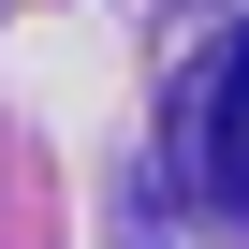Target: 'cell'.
I'll list each match as a JSON object with an SVG mask.
<instances>
[{
	"label": "cell",
	"instance_id": "6da1fadb",
	"mask_svg": "<svg viewBox=\"0 0 249 249\" xmlns=\"http://www.w3.org/2000/svg\"><path fill=\"white\" fill-rule=\"evenodd\" d=\"M191 161H205L220 205H249V30H234L220 73H205V132H191Z\"/></svg>",
	"mask_w": 249,
	"mask_h": 249
}]
</instances>
